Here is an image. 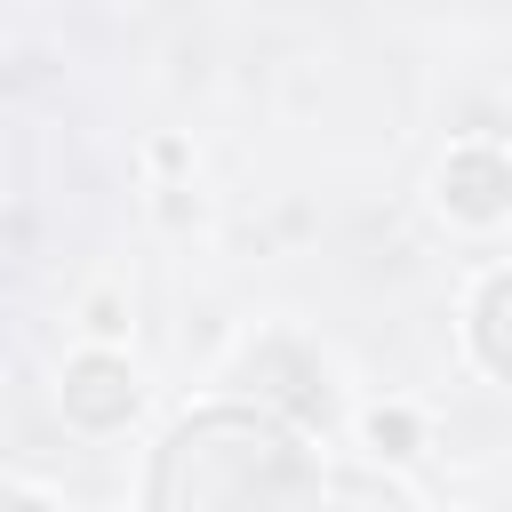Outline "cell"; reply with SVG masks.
<instances>
[{
	"label": "cell",
	"mask_w": 512,
	"mask_h": 512,
	"mask_svg": "<svg viewBox=\"0 0 512 512\" xmlns=\"http://www.w3.org/2000/svg\"><path fill=\"white\" fill-rule=\"evenodd\" d=\"M0 504H48L40 488H16V480H0Z\"/></svg>",
	"instance_id": "obj_7"
},
{
	"label": "cell",
	"mask_w": 512,
	"mask_h": 512,
	"mask_svg": "<svg viewBox=\"0 0 512 512\" xmlns=\"http://www.w3.org/2000/svg\"><path fill=\"white\" fill-rule=\"evenodd\" d=\"M472 352H480V368H496L512 384V272H496L480 288V304H472Z\"/></svg>",
	"instance_id": "obj_4"
},
{
	"label": "cell",
	"mask_w": 512,
	"mask_h": 512,
	"mask_svg": "<svg viewBox=\"0 0 512 512\" xmlns=\"http://www.w3.org/2000/svg\"><path fill=\"white\" fill-rule=\"evenodd\" d=\"M320 472L296 448V432L264 408H200L160 440V464L144 480V504L200 512V504H312Z\"/></svg>",
	"instance_id": "obj_1"
},
{
	"label": "cell",
	"mask_w": 512,
	"mask_h": 512,
	"mask_svg": "<svg viewBox=\"0 0 512 512\" xmlns=\"http://www.w3.org/2000/svg\"><path fill=\"white\" fill-rule=\"evenodd\" d=\"M368 440H376V456H416V416L408 408H376L368 416Z\"/></svg>",
	"instance_id": "obj_5"
},
{
	"label": "cell",
	"mask_w": 512,
	"mask_h": 512,
	"mask_svg": "<svg viewBox=\"0 0 512 512\" xmlns=\"http://www.w3.org/2000/svg\"><path fill=\"white\" fill-rule=\"evenodd\" d=\"M56 400H64V416H72L80 432H120L144 392H136V368H128L120 352H80V360H64Z\"/></svg>",
	"instance_id": "obj_2"
},
{
	"label": "cell",
	"mask_w": 512,
	"mask_h": 512,
	"mask_svg": "<svg viewBox=\"0 0 512 512\" xmlns=\"http://www.w3.org/2000/svg\"><path fill=\"white\" fill-rule=\"evenodd\" d=\"M440 208H448L456 224H496V216H512V160L488 152V144L448 152V168H440Z\"/></svg>",
	"instance_id": "obj_3"
},
{
	"label": "cell",
	"mask_w": 512,
	"mask_h": 512,
	"mask_svg": "<svg viewBox=\"0 0 512 512\" xmlns=\"http://www.w3.org/2000/svg\"><path fill=\"white\" fill-rule=\"evenodd\" d=\"M88 328H96V336H120V304L96 296V304H88Z\"/></svg>",
	"instance_id": "obj_6"
}]
</instances>
